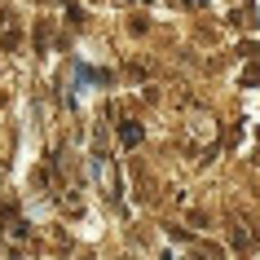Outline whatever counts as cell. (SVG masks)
Segmentation results:
<instances>
[{
    "mask_svg": "<svg viewBox=\"0 0 260 260\" xmlns=\"http://www.w3.org/2000/svg\"><path fill=\"white\" fill-rule=\"evenodd\" d=\"M230 247H234V251H251V247H256V230H247V225H234Z\"/></svg>",
    "mask_w": 260,
    "mask_h": 260,
    "instance_id": "7a4b0ae2",
    "label": "cell"
},
{
    "mask_svg": "<svg viewBox=\"0 0 260 260\" xmlns=\"http://www.w3.org/2000/svg\"><path fill=\"white\" fill-rule=\"evenodd\" d=\"M243 84H247V88H256V84H260V62H251V67L243 71Z\"/></svg>",
    "mask_w": 260,
    "mask_h": 260,
    "instance_id": "277c9868",
    "label": "cell"
},
{
    "mask_svg": "<svg viewBox=\"0 0 260 260\" xmlns=\"http://www.w3.org/2000/svg\"><path fill=\"white\" fill-rule=\"evenodd\" d=\"M93 168H97V177H102V185H106V194H110V199H119V177H115L110 154H93Z\"/></svg>",
    "mask_w": 260,
    "mask_h": 260,
    "instance_id": "6da1fadb",
    "label": "cell"
},
{
    "mask_svg": "<svg viewBox=\"0 0 260 260\" xmlns=\"http://www.w3.org/2000/svg\"><path fill=\"white\" fill-rule=\"evenodd\" d=\"M141 137H146V133H141V123H133V119L119 123V141L128 146V150H133V146H141Z\"/></svg>",
    "mask_w": 260,
    "mask_h": 260,
    "instance_id": "3957f363",
    "label": "cell"
},
{
    "mask_svg": "<svg viewBox=\"0 0 260 260\" xmlns=\"http://www.w3.org/2000/svg\"><path fill=\"white\" fill-rule=\"evenodd\" d=\"M0 27H5V14H0Z\"/></svg>",
    "mask_w": 260,
    "mask_h": 260,
    "instance_id": "5b68a950",
    "label": "cell"
}]
</instances>
